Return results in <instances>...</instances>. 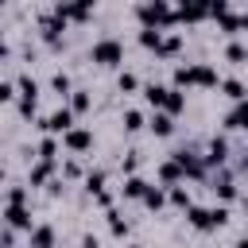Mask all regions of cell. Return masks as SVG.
<instances>
[{
  "label": "cell",
  "mask_w": 248,
  "mask_h": 248,
  "mask_svg": "<svg viewBox=\"0 0 248 248\" xmlns=\"http://www.w3.org/2000/svg\"><path fill=\"white\" fill-rule=\"evenodd\" d=\"M225 221H229V209H225V205H209V209H205V205H190V209H186V225L198 229V232H213V229H221Z\"/></svg>",
  "instance_id": "3957f363"
},
{
  "label": "cell",
  "mask_w": 248,
  "mask_h": 248,
  "mask_svg": "<svg viewBox=\"0 0 248 248\" xmlns=\"http://www.w3.org/2000/svg\"><path fill=\"white\" fill-rule=\"evenodd\" d=\"M174 0H143L140 8H136V19H140V27H174L178 23V12L170 8Z\"/></svg>",
  "instance_id": "6da1fadb"
},
{
  "label": "cell",
  "mask_w": 248,
  "mask_h": 248,
  "mask_svg": "<svg viewBox=\"0 0 248 248\" xmlns=\"http://www.w3.org/2000/svg\"><path fill=\"white\" fill-rule=\"evenodd\" d=\"M225 58H229L232 66H244V62H248V46H244V43H229V46H225Z\"/></svg>",
  "instance_id": "83f0119b"
},
{
  "label": "cell",
  "mask_w": 248,
  "mask_h": 248,
  "mask_svg": "<svg viewBox=\"0 0 248 248\" xmlns=\"http://www.w3.org/2000/svg\"><path fill=\"white\" fill-rule=\"evenodd\" d=\"M167 97H170V85H159V81L143 85V101H147L151 108H163V105H167Z\"/></svg>",
  "instance_id": "2e32d148"
},
{
  "label": "cell",
  "mask_w": 248,
  "mask_h": 248,
  "mask_svg": "<svg viewBox=\"0 0 248 248\" xmlns=\"http://www.w3.org/2000/svg\"><path fill=\"white\" fill-rule=\"evenodd\" d=\"M16 85H19V97H39V81H35L31 74H19Z\"/></svg>",
  "instance_id": "1f68e13d"
},
{
  "label": "cell",
  "mask_w": 248,
  "mask_h": 248,
  "mask_svg": "<svg viewBox=\"0 0 248 248\" xmlns=\"http://www.w3.org/2000/svg\"><path fill=\"white\" fill-rule=\"evenodd\" d=\"M205 8H209V16L213 19H221V16H229V0H202Z\"/></svg>",
  "instance_id": "8d00e7d4"
},
{
  "label": "cell",
  "mask_w": 248,
  "mask_h": 248,
  "mask_svg": "<svg viewBox=\"0 0 248 248\" xmlns=\"http://www.w3.org/2000/svg\"><path fill=\"white\" fill-rule=\"evenodd\" d=\"M128 248H140V244H128Z\"/></svg>",
  "instance_id": "f6af8a7d"
},
{
  "label": "cell",
  "mask_w": 248,
  "mask_h": 248,
  "mask_svg": "<svg viewBox=\"0 0 248 248\" xmlns=\"http://www.w3.org/2000/svg\"><path fill=\"white\" fill-rule=\"evenodd\" d=\"M120 167H124V174H136V167H140V155H136V151H128V159H124Z\"/></svg>",
  "instance_id": "f35d334b"
},
{
  "label": "cell",
  "mask_w": 248,
  "mask_h": 248,
  "mask_svg": "<svg viewBox=\"0 0 248 248\" xmlns=\"http://www.w3.org/2000/svg\"><path fill=\"white\" fill-rule=\"evenodd\" d=\"M105 217H108V232H112V236H120V240H124V236H128V229H132V225H128V221H124V213H120V209H108V213H105Z\"/></svg>",
  "instance_id": "603a6c76"
},
{
  "label": "cell",
  "mask_w": 248,
  "mask_h": 248,
  "mask_svg": "<svg viewBox=\"0 0 248 248\" xmlns=\"http://www.w3.org/2000/svg\"><path fill=\"white\" fill-rule=\"evenodd\" d=\"M221 93L236 105V101H244V97H248V85H244V81H236V78H225V81H221Z\"/></svg>",
  "instance_id": "44dd1931"
},
{
  "label": "cell",
  "mask_w": 248,
  "mask_h": 248,
  "mask_svg": "<svg viewBox=\"0 0 248 248\" xmlns=\"http://www.w3.org/2000/svg\"><path fill=\"white\" fill-rule=\"evenodd\" d=\"M240 167H244V170H248V151H244V159H240Z\"/></svg>",
  "instance_id": "7bdbcfd3"
},
{
  "label": "cell",
  "mask_w": 248,
  "mask_h": 248,
  "mask_svg": "<svg viewBox=\"0 0 248 248\" xmlns=\"http://www.w3.org/2000/svg\"><path fill=\"white\" fill-rule=\"evenodd\" d=\"M4 225L8 229H16V232H31L35 225H31V209L27 205H8L4 209Z\"/></svg>",
  "instance_id": "ba28073f"
},
{
  "label": "cell",
  "mask_w": 248,
  "mask_h": 248,
  "mask_svg": "<svg viewBox=\"0 0 248 248\" xmlns=\"http://www.w3.org/2000/svg\"><path fill=\"white\" fill-rule=\"evenodd\" d=\"M221 31L225 35H240V31H248V16H221Z\"/></svg>",
  "instance_id": "cb8c5ba5"
},
{
  "label": "cell",
  "mask_w": 248,
  "mask_h": 248,
  "mask_svg": "<svg viewBox=\"0 0 248 248\" xmlns=\"http://www.w3.org/2000/svg\"><path fill=\"white\" fill-rule=\"evenodd\" d=\"M89 62L93 66H120L124 62V43L120 39H97L89 46Z\"/></svg>",
  "instance_id": "277c9868"
},
{
  "label": "cell",
  "mask_w": 248,
  "mask_h": 248,
  "mask_svg": "<svg viewBox=\"0 0 248 248\" xmlns=\"http://www.w3.org/2000/svg\"><path fill=\"white\" fill-rule=\"evenodd\" d=\"M205 163H209V167H225V163H229V140H225V136H213V140H209Z\"/></svg>",
  "instance_id": "8fae6325"
},
{
  "label": "cell",
  "mask_w": 248,
  "mask_h": 248,
  "mask_svg": "<svg viewBox=\"0 0 248 248\" xmlns=\"http://www.w3.org/2000/svg\"><path fill=\"white\" fill-rule=\"evenodd\" d=\"M167 194H170V205H174V209H182V213L194 205V194H190L182 182H178V186H167Z\"/></svg>",
  "instance_id": "ffe728a7"
},
{
  "label": "cell",
  "mask_w": 248,
  "mask_h": 248,
  "mask_svg": "<svg viewBox=\"0 0 248 248\" xmlns=\"http://www.w3.org/2000/svg\"><path fill=\"white\" fill-rule=\"evenodd\" d=\"M140 202H143V205H147V209H163V205H167V202H170V194H167V186H163V182H159V186H147V190H143V198H140Z\"/></svg>",
  "instance_id": "d6986e66"
},
{
  "label": "cell",
  "mask_w": 248,
  "mask_h": 248,
  "mask_svg": "<svg viewBox=\"0 0 248 248\" xmlns=\"http://www.w3.org/2000/svg\"><path fill=\"white\" fill-rule=\"evenodd\" d=\"M205 16H209V8H205L202 0H190V4L178 8V23H202Z\"/></svg>",
  "instance_id": "9a60e30c"
},
{
  "label": "cell",
  "mask_w": 248,
  "mask_h": 248,
  "mask_svg": "<svg viewBox=\"0 0 248 248\" xmlns=\"http://www.w3.org/2000/svg\"><path fill=\"white\" fill-rule=\"evenodd\" d=\"M147 128H151V136L167 140V136H174V116H170V112H163V108H155V112H151V120H147Z\"/></svg>",
  "instance_id": "30bf717a"
},
{
  "label": "cell",
  "mask_w": 248,
  "mask_h": 248,
  "mask_svg": "<svg viewBox=\"0 0 248 248\" xmlns=\"http://www.w3.org/2000/svg\"><path fill=\"white\" fill-rule=\"evenodd\" d=\"M85 190H89V194H101V190H105V170H101V167L85 174Z\"/></svg>",
  "instance_id": "836d02e7"
},
{
  "label": "cell",
  "mask_w": 248,
  "mask_h": 248,
  "mask_svg": "<svg viewBox=\"0 0 248 248\" xmlns=\"http://www.w3.org/2000/svg\"><path fill=\"white\" fill-rule=\"evenodd\" d=\"M174 159L182 163L186 178H205V170H209V163H205V159H198V155H194V151H186V147H182V151H174Z\"/></svg>",
  "instance_id": "9c48e42d"
},
{
  "label": "cell",
  "mask_w": 248,
  "mask_h": 248,
  "mask_svg": "<svg viewBox=\"0 0 248 248\" xmlns=\"http://www.w3.org/2000/svg\"><path fill=\"white\" fill-rule=\"evenodd\" d=\"M116 89H120V93H136V89H140V78H136V74H128V70H124V74H120V78H116Z\"/></svg>",
  "instance_id": "e575fe53"
},
{
  "label": "cell",
  "mask_w": 248,
  "mask_h": 248,
  "mask_svg": "<svg viewBox=\"0 0 248 248\" xmlns=\"http://www.w3.org/2000/svg\"><path fill=\"white\" fill-rule=\"evenodd\" d=\"M66 101H70V108H74L78 116H81V112H89V105H93V97H89V89H74V93H70Z\"/></svg>",
  "instance_id": "484cf974"
},
{
  "label": "cell",
  "mask_w": 248,
  "mask_h": 248,
  "mask_svg": "<svg viewBox=\"0 0 248 248\" xmlns=\"http://www.w3.org/2000/svg\"><path fill=\"white\" fill-rule=\"evenodd\" d=\"M27 244H31V248H54V225H46V221L35 225V229L27 232Z\"/></svg>",
  "instance_id": "4fadbf2b"
},
{
  "label": "cell",
  "mask_w": 248,
  "mask_h": 248,
  "mask_svg": "<svg viewBox=\"0 0 248 248\" xmlns=\"http://www.w3.org/2000/svg\"><path fill=\"white\" fill-rule=\"evenodd\" d=\"M225 124H229L232 132H248V97H244V101H236V105L229 108Z\"/></svg>",
  "instance_id": "5bb4252c"
},
{
  "label": "cell",
  "mask_w": 248,
  "mask_h": 248,
  "mask_svg": "<svg viewBox=\"0 0 248 248\" xmlns=\"http://www.w3.org/2000/svg\"><path fill=\"white\" fill-rule=\"evenodd\" d=\"M182 178H186V170H182V163H178V159L170 155V159H167V163L159 167V182H163V186H178Z\"/></svg>",
  "instance_id": "7c38bea8"
},
{
  "label": "cell",
  "mask_w": 248,
  "mask_h": 248,
  "mask_svg": "<svg viewBox=\"0 0 248 248\" xmlns=\"http://www.w3.org/2000/svg\"><path fill=\"white\" fill-rule=\"evenodd\" d=\"M213 190H217V198H221V202H232V198H236V186H232V178H229V174H221Z\"/></svg>",
  "instance_id": "f1b7e54d"
},
{
  "label": "cell",
  "mask_w": 248,
  "mask_h": 248,
  "mask_svg": "<svg viewBox=\"0 0 248 248\" xmlns=\"http://www.w3.org/2000/svg\"><path fill=\"white\" fill-rule=\"evenodd\" d=\"M58 136H43V143H39V151H35V159H46V163H58Z\"/></svg>",
  "instance_id": "7402d4cb"
},
{
  "label": "cell",
  "mask_w": 248,
  "mask_h": 248,
  "mask_svg": "<svg viewBox=\"0 0 248 248\" xmlns=\"http://www.w3.org/2000/svg\"><path fill=\"white\" fill-rule=\"evenodd\" d=\"M174 4H178V8H182V4H190V0H174Z\"/></svg>",
  "instance_id": "ee69618b"
},
{
  "label": "cell",
  "mask_w": 248,
  "mask_h": 248,
  "mask_svg": "<svg viewBox=\"0 0 248 248\" xmlns=\"http://www.w3.org/2000/svg\"><path fill=\"white\" fill-rule=\"evenodd\" d=\"M8 205H27V186H8Z\"/></svg>",
  "instance_id": "d590c367"
},
{
  "label": "cell",
  "mask_w": 248,
  "mask_h": 248,
  "mask_svg": "<svg viewBox=\"0 0 248 248\" xmlns=\"http://www.w3.org/2000/svg\"><path fill=\"white\" fill-rule=\"evenodd\" d=\"M143 128V112L140 108H124V132H140Z\"/></svg>",
  "instance_id": "d6a6232c"
},
{
  "label": "cell",
  "mask_w": 248,
  "mask_h": 248,
  "mask_svg": "<svg viewBox=\"0 0 248 248\" xmlns=\"http://www.w3.org/2000/svg\"><path fill=\"white\" fill-rule=\"evenodd\" d=\"M93 198H97V205H112V194H108V190H101V194H93Z\"/></svg>",
  "instance_id": "ab89813d"
},
{
  "label": "cell",
  "mask_w": 248,
  "mask_h": 248,
  "mask_svg": "<svg viewBox=\"0 0 248 248\" xmlns=\"http://www.w3.org/2000/svg\"><path fill=\"white\" fill-rule=\"evenodd\" d=\"M159 43H163V27H140V46L159 50Z\"/></svg>",
  "instance_id": "d4e9b609"
},
{
  "label": "cell",
  "mask_w": 248,
  "mask_h": 248,
  "mask_svg": "<svg viewBox=\"0 0 248 248\" xmlns=\"http://www.w3.org/2000/svg\"><path fill=\"white\" fill-rule=\"evenodd\" d=\"M81 248H97V236H85V240H81Z\"/></svg>",
  "instance_id": "60d3db41"
},
{
  "label": "cell",
  "mask_w": 248,
  "mask_h": 248,
  "mask_svg": "<svg viewBox=\"0 0 248 248\" xmlns=\"http://www.w3.org/2000/svg\"><path fill=\"white\" fill-rule=\"evenodd\" d=\"M186 108V93L178 89V85H170V97H167V105H163V112H170V116H178Z\"/></svg>",
  "instance_id": "4316f807"
},
{
  "label": "cell",
  "mask_w": 248,
  "mask_h": 248,
  "mask_svg": "<svg viewBox=\"0 0 248 248\" xmlns=\"http://www.w3.org/2000/svg\"><path fill=\"white\" fill-rule=\"evenodd\" d=\"M174 85H178V89H190V85L213 89V85H221V81H217V70H213L209 62H190V66H178V70H174Z\"/></svg>",
  "instance_id": "7a4b0ae2"
},
{
  "label": "cell",
  "mask_w": 248,
  "mask_h": 248,
  "mask_svg": "<svg viewBox=\"0 0 248 248\" xmlns=\"http://www.w3.org/2000/svg\"><path fill=\"white\" fill-rule=\"evenodd\" d=\"M232 248H248V236H240V240H236V244H232Z\"/></svg>",
  "instance_id": "b9f144b4"
},
{
  "label": "cell",
  "mask_w": 248,
  "mask_h": 248,
  "mask_svg": "<svg viewBox=\"0 0 248 248\" xmlns=\"http://www.w3.org/2000/svg\"><path fill=\"white\" fill-rule=\"evenodd\" d=\"M50 89H54V93H58V97H70V93H74V85H70V78H66V74H62V70H58V74H54V78H50Z\"/></svg>",
  "instance_id": "4dcf8cb0"
},
{
  "label": "cell",
  "mask_w": 248,
  "mask_h": 248,
  "mask_svg": "<svg viewBox=\"0 0 248 248\" xmlns=\"http://www.w3.org/2000/svg\"><path fill=\"white\" fill-rule=\"evenodd\" d=\"M50 174H54V163L39 159V163L27 170V186H46V182H50Z\"/></svg>",
  "instance_id": "e0dca14e"
},
{
  "label": "cell",
  "mask_w": 248,
  "mask_h": 248,
  "mask_svg": "<svg viewBox=\"0 0 248 248\" xmlns=\"http://www.w3.org/2000/svg\"><path fill=\"white\" fill-rule=\"evenodd\" d=\"M178 46H182V39H178V35H170V39H163V43H159V50H155V54H159V58H174V54H178Z\"/></svg>",
  "instance_id": "f546056e"
},
{
  "label": "cell",
  "mask_w": 248,
  "mask_h": 248,
  "mask_svg": "<svg viewBox=\"0 0 248 248\" xmlns=\"http://www.w3.org/2000/svg\"><path fill=\"white\" fill-rule=\"evenodd\" d=\"M147 186H151V182H143L140 174H128V178H124V186H120V198H128V202H140Z\"/></svg>",
  "instance_id": "ac0fdd59"
},
{
  "label": "cell",
  "mask_w": 248,
  "mask_h": 248,
  "mask_svg": "<svg viewBox=\"0 0 248 248\" xmlns=\"http://www.w3.org/2000/svg\"><path fill=\"white\" fill-rule=\"evenodd\" d=\"M62 147H66L70 155H81V151H89V147H93V132H89V128H78V124H74V128H70V132L62 136Z\"/></svg>",
  "instance_id": "52a82bcc"
},
{
  "label": "cell",
  "mask_w": 248,
  "mask_h": 248,
  "mask_svg": "<svg viewBox=\"0 0 248 248\" xmlns=\"http://www.w3.org/2000/svg\"><path fill=\"white\" fill-rule=\"evenodd\" d=\"M74 116H78V112H74L70 105H62L58 112H50V116H43V120H39V128H43L46 136H66V132L74 128Z\"/></svg>",
  "instance_id": "5b68a950"
},
{
  "label": "cell",
  "mask_w": 248,
  "mask_h": 248,
  "mask_svg": "<svg viewBox=\"0 0 248 248\" xmlns=\"http://www.w3.org/2000/svg\"><path fill=\"white\" fill-rule=\"evenodd\" d=\"M62 178H70V182H74V178H81V167H78L74 159H70V163H62Z\"/></svg>",
  "instance_id": "74e56055"
},
{
  "label": "cell",
  "mask_w": 248,
  "mask_h": 248,
  "mask_svg": "<svg viewBox=\"0 0 248 248\" xmlns=\"http://www.w3.org/2000/svg\"><path fill=\"white\" fill-rule=\"evenodd\" d=\"M66 23H70V19H62L58 12L43 16V19H39V35H43V43H46V46H62V31H66Z\"/></svg>",
  "instance_id": "8992f818"
}]
</instances>
